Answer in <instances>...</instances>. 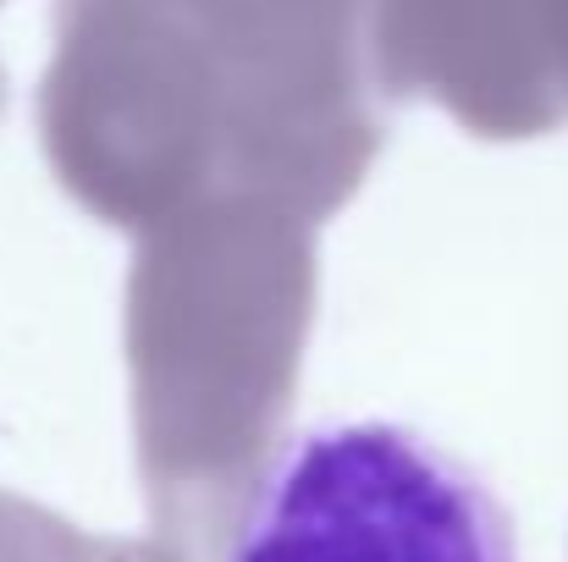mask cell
<instances>
[{
    "label": "cell",
    "instance_id": "6da1fadb",
    "mask_svg": "<svg viewBox=\"0 0 568 562\" xmlns=\"http://www.w3.org/2000/svg\"><path fill=\"white\" fill-rule=\"evenodd\" d=\"M210 562H519L497 491L403 419L276 436L232 486Z\"/></svg>",
    "mask_w": 568,
    "mask_h": 562
},
{
    "label": "cell",
    "instance_id": "7a4b0ae2",
    "mask_svg": "<svg viewBox=\"0 0 568 562\" xmlns=\"http://www.w3.org/2000/svg\"><path fill=\"white\" fill-rule=\"evenodd\" d=\"M0 562H72V546L61 530L0 508Z\"/></svg>",
    "mask_w": 568,
    "mask_h": 562
}]
</instances>
